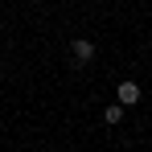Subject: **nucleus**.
I'll return each instance as SVG.
<instances>
[{
	"label": "nucleus",
	"instance_id": "obj_3",
	"mask_svg": "<svg viewBox=\"0 0 152 152\" xmlns=\"http://www.w3.org/2000/svg\"><path fill=\"white\" fill-rule=\"evenodd\" d=\"M103 119H107V124H119V119H124V107H119V103H111V107L103 111Z\"/></svg>",
	"mask_w": 152,
	"mask_h": 152
},
{
	"label": "nucleus",
	"instance_id": "obj_1",
	"mask_svg": "<svg viewBox=\"0 0 152 152\" xmlns=\"http://www.w3.org/2000/svg\"><path fill=\"white\" fill-rule=\"evenodd\" d=\"M136 99H140V86L136 82H119V107H132Z\"/></svg>",
	"mask_w": 152,
	"mask_h": 152
},
{
	"label": "nucleus",
	"instance_id": "obj_2",
	"mask_svg": "<svg viewBox=\"0 0 152 152\" xmlns=\"http://www.w3.org/2000/svg\"><path fill=\"white\" fill-rule=\"evenodd\" d=\"M74 58L78 62H91V58H95V45H91V41H74Z\"/></svg>",
	"mask_w": 152,
	"mask_h": 152
}]
</instances>
